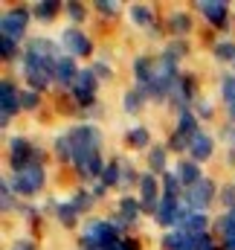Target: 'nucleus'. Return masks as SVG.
I'll list each match as a JSON object with an SVG mask.
<instances>
[{
	"mask_svg": "<svg viewBox=\"0 0 235 250\" xmlns=\"http://www.w3.org/2000/svg\"><path fill=\"white\" fill-rule=\"evenodd\" d=\"M9 184L18 198H35L47 184V172H44V166H26L23 172H12Z\"/></svg>",
	"mask_w": 235,
	"mask_h": 250,
	"instance_id": "obj_4",
	"label": "nucleus"
},
{
	"mask_svg": "<svg viewBox=\"0 0 235 250\" xmlns=\"http://www.w3.org/2000/svg\"><path fill=\"white\" fill-rule=\"evenodd\" d=\"M20 93H23V90H20L12 79H3V82H0V125H3V128L12 123V117H15L18 111H23Z\"/></svg>",
	"mask_w": 235,
	"mask_h": 250,
	"instance_id": "obj_11",
	"label": "nucleus"
},
{
	"mask_svg": "<svg viewBox=\"0 0 235 250\" xmlns=\"http://www.w3.org/2000/svg\"><path fill=\"white\" fill-rule=\"evenodd\" d=\"M128 18H131V23H137V26H142V29H148V32H154V26H157L154 9H148L145 3H134V6L128 9Z\"/></svg>",
	"mask_w": 235,
	"mask_h": 250,
	"instance_id": "obj_19",
	"label": "nucleus"
},
{
	"mask_svg": "<svg viewBox=\"0 0 235 250\" xmlns=\"http://www.w3.org/2000/svg\"><path fill=\"white\" fill-rule=\"evenodd\" d=\"M0 198H3V212H12L18 207V195L9 184V178H3V184H0Z\"/></svg>",
	"mask_w": 235,
	"mask_h": 250,
	"instance_id": "obj_36",
	"label": "nucleus"
},
{
	"mask_svg": "<svg viewBox=\"0 0 235 250\" xmlns=\"http://www.w3.org/2000/svg\"><path fill=\"white\" fill-rule=\"evenodd\" d=\"M227 163L235 166V148H227Z\"/></svg>",
	"mask_w": 235,
	"mask_h": 250,
	"instance_id": "obj_48",
	"label": "nucleus"
},
{
	"mask_svg": "<svg viewBox=\"0 0 235 250\" xmlns=\"http://www.w3.org/2000/svg\"><path fill=\"white\" fill-rule=\"evenodd\" d=\"M175 172H177V178H180V184H183V189H192L195 184H200L206 178L200 172V163H195V160H177Z\"/></svg>",
	"mask_w": 235,
	"mask_h": 250,
	"instance_id": "obj_17",
	"label": "nucleus"
},
{
	"mask_svg": "<svg viewBox=\"0 0 235 250\" xmlns=\"http://www.w3.org/2000/svg\"><path fill=\"white\" fill-rule=\"evenodd\" d=\"M166 23H169V32H172L175 38H186V35L195 29V21H192V15H189L186 9H172L169 18H166Z\"/></svg>",
	"mask_w": 235,
	"mask_h": 250,
	"instance_id": "obj_16",
	"label": "nucleus"
},
{
	"mask_svg": "<svg viewBox=\"0 0 235 250\" xmlns=\"http://www.w3.org/2000/svg\"><path fill=\"white\" fill-rule=\"evenodd\" d=\"M145 102H148V96H145V90H139V87L122 93V111H125V114H139V111L145 108Z\"/></svg>",
	"mask_w": 235,
	"mask_h": 250,
	"instance_id": "obj_23",
	"label": "nucleus"
},
{
	"mask_svg": "<svg viewBox=\"0 0 235 250\" xmlns=\"http://www.w3.org/2000/svg\"><path fill=\"white\" fill-rule=\"evenodd\" d=\"M53 76H56V84H61V87H73V82H76V76H78V64H76V59L73 56H61L59 62L53 64Z\"/></svg>",
	"mask_w": 235,
	"mask_h": 250,
	"instance_id": "obj_15",
	"label": "nucleus"
},
{
	"mask_svg": "<svg viewBox=\"0 0 235 250\" xmlns=\"http://www.w3.org/2000/svg\"><path fill=\"white\" fill-rule=\"evenodd\" d=\"M200 93H197V82H195V76L192 73H180L177 76V82L172 84V93H169V105L175 108V111H186V108H192L195 105V99H197Z\"/></svg>",
	"mask_w": 235,
	"mask_h": 250,
	"instance_id": "obj_8",
	"label": "nucleus"
},
{
	"mask_svg": "<svg viewBox=\"0 0 235 250\" xmlns=\"http://www.w3.org/2000/svg\"><path fill=\"white\" fill-rule=\"evenodd\" d=\"M0 56H3V62H15V59H23V50L18 47V41L3 38L0 41Z\"/></svg>",
	"mask_w": 235,
	"mask_h": 250,
	"instance_id": "obj_37",
	"label": "nucleus"
},
{
	"mask_svg": "<svg viewBox=\"0 0 235 250\" xmlns=\"http://www.w3.org/2000/svg\"><path fill=\"white\" fill-rule=\"evenodd\" d=\"M20 105H23V111H38V108H41V93L26 87V90L20 93Z\"/></svg>",
	"mask_w": 235,
	"mask_h": 250,
	"instance_id": "obj_40",
	"label": "nucleus"
},
{
	"mask_svg": "<svg viewBox=\"0 0 235 250\" xmlns=\"http://www.w3.org/2000/svg\"><path fill=\"white\" fill-rule=\"evenodd\" d=\"M26 26H29V9L23 6H15V9H6L3 18H0V32L3 38H12L20 44V38L26 35Z\"/></svg>",
	"mask_w": 235,
	"mask_h": 250,
	"instance_id": "obj_10",
	"label": "nucleus"
},
{
	"mask_svg": "<svg viewBox=\"0 0 235 250\" xmlns=\"http://www.w3.org/2000/svg\"><path fill=\"white\" fill-rule=\"evenodd\" d=\"M215 230H218V236H221V239L233 236V233H235V209H227V212H221V215H218Z\"/></svg>",
	"mask_w": 235,
	"mask_h": 250,
	"instance_id": "obj_33",
	"label": "nucleus"
},
{
	"mask_svg": "<svg viewBox=\"0 0 235 250\" xmlns=\"http://www.w3.org/2000/svg\"><path fill=\"white\" fill-rule=\"evenodd\" d=\"M139 201H142V212L145 215H157V207H160V198H163V187H160V178L154 172H142L139 175Z\"/></svg>",
	"mask_w": 235,
	"mask_h": 250,
	"instance_id": "obj_9",
	"label": "nucleus"
},
{
	"mask_svg": "<svg viewBox=\"0 0 235 250\" xmlns=\"http://www.w3.org/2000/svg\"><path fill=\"white\" fill-rule=\"evenodd\" d=\"M233 184H235V181H233Z\"/></svg>",
	"mask_w": 235,
	"mask_h": 250,
	"instance_id": "obj_49",
	"label": "nucleus"
},
{
	"mask_svg": "<svg viewBox=\"0 0 235 250\" xmlns=\"http://www.w3.org/2000/svg\"><path fill=\"white\" fill-rule=\"evenodd\" d=\"M131 184H139V175H137L134 163H125L122 160V184L119 187H131Z\"/></svg>",
	"mask_w": 235,
	"mask_h": 250,
	"instance_id": "obj_42",
	"label": "nucleus"
},
{
	"mask_svg": "<svg viewBox=\"0 0 235 250\" xmlns=\"http://www.w3.org/2000/svg\"><path fill=\"white\" fill-rule=\"evenodd\" d=\"M70 201H73V207H76V209L84 215V212H90V209H93V204H96V195H93L90 189L81 187V189H76V192L70 195Z\"/></svg>",
	"mask_w": 235,
	"mask_h": 250,
	"instance_id": "obj_29",
	"label": "nucleus"
},
{
	"mask_svg": "<svg viewBox=\"0 0 235 250\" xmlns=\"http://www.w3.org/2000/svg\"><path fill=\"white\" fill-rule=\"evenodd\" d=\"M189 146H192V137H186V134H180V131H172L169 140H166V148H169V151H186V154H189Z\"/></svg>",
	"mask_w": 235,
	"mask_h": 250,
	"instance_id": "obj_35",
	"label": "nucleus"
},
{
	"mask_svg": "<svg viewBox=\"0 0 235 250\" xmlns=\"http://www.w3.org/2000/svg\"><path fill=\"white\" fill-rule=\"evenodd\" d=\"M70 143H73V166L76 175L84 181H99L108 160L102 157V131L93 123H78L67 131Z\"/></svg>",
	"mask_w": 235,
	"mask_h": 250,
	"instance_id": "obj_1",
	"label": "nucleus"
},
{
	"mask_svg": "<svg viewBox=\"0 0 235 250\" xmlns=\"http://www.w3.org/2000/svg\"><path fill=\"white\" fill-rule=\"evenodd\" d=\"M195 9H197L215 29H230V3H224V0H197Z\"/></svg>",
	"mask_w": 235,
	"mask_h": 250,
	"instance_id": "obj_12",
	"label": "nucleus"
},
{
	"mask_svg": "<svg viewBox=\"0 0 235 250\" xmlns=\"http://www.w3.org/2000/svg\"><path fill=\"white\" fill-rule=\"evenodd\" d=\"M218 192H221V187H218L212 178H203L200 184H195L192 189L183 192V204H186L192 212H206V209L212 207V201L218 198Z\"/></svg>",
	"mask_w": 235,
	"mask_h": 250,
	"instance_id": "obj_6",
	"label": "nucleus"
},
{
	"mask_svg": "<svg viewBox=\"0 0 235 250\" xmlns=\"http://www.w3.org/2000/svg\"><path fill=\"white\" fill-rule=\"evenodd\" d=\"M59 44H61V50H64L67 56H73V59H87V56H93V41H90V35H84V29H78V26L61 29Z\"/></svg>",
	"mask_w": 235,
	"mask_h": 250,
	"instance_id": "obj_7",
	"label": "nucleus"
},
{
	"mask_svg": "<svg viewBox=\"0 0 235 250\" xmlns=\"http://www.w3.org/2000/svg\"><path fill=\"white\" fill-rule=\"evenodd\" d=\"M90 192H93V195H96V201H99V198H105V195H108V187H105L102 181H96V184L90 187Z\"/></svg>",
	"mask_w": 235,
	"mask_h": 250,
	"instance_id": "obj_47",
	"label": "nucleus"
},
{
	"mask_svg": "<svg viewBox=\"0 0 235 250\" xmlns=\"http://www.w3.org/2000/svg\"><path fill=\"white\" fill-rule=\"evenodd\" d=\"M166 53H169L172 59H177V62L186 59V56H189V44H186V38H172L169 47H166Z\"/></svg>",
	"mask_w": 235,
	"mask_h": 250,
	"instance_id": "obj_39",
	"label": "nucleus"
},
{
	"mask_svg": "<svg viewBox=\"0 0 235 250\" xmlns=\"http://www.w3.org/2000/svg\"><path fill=\"white\" fill-rule=\"evenodd\" d=\"M96 12H102V15H117L119 12V3L117 0H96Z\"/></svg>",
	"mask_w": 235,
	"mask_h": 250,
	"instance_id": "obj_44",
	"label": "nucleus"
},
{
	"mask_svg": "<svg viewBox=\"0 0 235 250\" xmlns=\"http://www.w3.org/2000/svg\"><path fill=\"white\" fill-rule=\"evenodd\" d=\"M56 218H59L61 227H76L78 221H81V212L73 207V201L67 198V201H59L56 204Z\"/></svg>",
	"mask_w": 235,
	"mask_h": 250,
	"instance_id": "obj_22",
	"label": "nucleus"
},
{
	"mask_svg": "<svg viewBox=\"0 0 235 250\" xmlns=\"http://www.w3.org/2000/svg\"><path fill=\"white\" fill-rule=\"evenodd\" d=\"M53 151H56V157H59L64 166H67V163L73 166V143H70L67 134H59V137L53 140Z\"/></svg>",
	"mask_w": 235,
	"mask_h": 250,
	"instance_id": "obj_30",
	"label": "nucleus"
},
{
	"mask_svg": "<svg viewBox=\"0 0 235 250\" xmlns=\"http://www.w3.org/2000/svg\"><path fill=\"white\" fill-rule=\"evenodd\" d=\"M212 154H215V137L206 134V131L195 134V137H192V146H189V160H195V163H206Z\"/></svg>",
	"mask_w": 235,
	"mask_h": 250,
	"instance_id": "obj_13",
	"label": "nucleus"
},
{
	"mask_svg": "<svg viewBox=\"0 0 235 250\" xmlns=\"http://www.w3.org/2000/svg\"><path fill=\"white\" fill-rule=\"evenodd\" d=\"M154 67H157V56H137L131 64V73H134V82L139 90H145L154 79Z\"/></svg>",
	"mask_w": 235,
	"mask_h": 250,
	"instance_id": "obj_14",
	"label": "nucleus"
},
{
	"mask_svg": "<svg viewBox=\"0 0 235 250\" xmlns=\"http://www.w3.org/2000/svg\"><path fill=\"white\" fill-rule=\"evenodd\" d=\"M212 56L218 59V62H235V41L233 38H221V41H215L212 44Z\"/></svg>",
	"mask_w": 235,
	"mask_h": 250,
	"instance_id": "obj_31",
	"label": "nucleus"
},
{
	"mask_svg": "<svg viewBox=\"0 0 235 250\" xmlns=\"http://www.w3.org/2000/svg\"><path fill=\"white\" fill-rule=\"evenodd\" d=\"M206 227H209V215H206V212H189V215H186V221L180 224V230H183V233H189V236L209 233Z\"/></svg>",
	"mask_w": 235,
	"mask_h": 250,
	"instance_id": "obj_24",
	"label": "nucleus"
},
{
	"mask_svg": "<svg viewBox=\"0 0 235 250\" xmlns=\"http://www.w3.org/2000/svg\"><path fill=\"white\" fill-rule=\"evenodd\" d=\"M192 111H195V117H197L200 123L215 117V105H212V99H209V96H197V99H195V105H192Z\"/></svg>",
	"mask_w": 235,
	"mask_h": 250,
	"instance_id": "obj_34",
	"label": "nucleus"
},
{
	"mask_svg": "<svg viewBox=\"0 0 235 250\" xmlns=\"http://www.w3.org/2000/svg\"><path fill=\"white\" fill-rule=\"evenodd\" d=\"M93 73H96L99 79H111V76H114V67H111L108 59H96V62H93Z\"/></svg>",
	"mask_w": 235,
	"mask_h": 250,
	"instance_id": "obj_43",
	"label": "nucleus"
},
{
	"mask_svg": "<svg viewBox=\"0 0 235 250\" xmlns=\"http://www.w3.org/2000/svg\"><path fill=\"white\" fill-rule=\"evenodd\" d=\"M20 73H23V79H26L29 90L44 93L50 84H56V76H53V62H47V59H41V56H35V53H29V50H23V59H20Z\"/></svg>",
	"mask_w": 235,
	"mask_h": 250,
	"instance_id": "obj_2",
	"label": "nucleus"
},
{
	"mask_svg": "<svg viewBox=\"0 0 235 250\" xmlns=\"http://www.w3.org/2000/svg\"><path fill=\"white\" fill-rule=\"evenodd\" d=\"M218 90H221V99H224V105H227V108L235 105V73H224V76H221Z\"/></svg>",
	"mask_w": 235,
	"mask_h": 250,
	"instance_id": "obj_32",
	"label": "nucleus"
},
{
	"mask_svg": "<svg viewBox=\"0 0 235 250\" xmlns=\"http://www.w3.org/2000/svg\"><path fill=\"white\" fill-rule=\"evenodd\" d=\"M96 93H99V76L93 73V67L78 70V76H76V82H73V87H70L73 102H76L78 108H90V105L96 102Z\"/></svg>",
	"mask_w": 235,
	"mask_h": 250,
	"instance_id": "obj_5",
	"label": "nucleus"
},
{
	"mask_svg": "<svg viewBox=\"0 0 235 250\" xmlns=\"http://www.w3.org/2000/svg\"><path fill=\"white\" fill-rule=\"evenodd\" d=\"M160 187H163V195L166 198H175V201H183V184H180V178H177L175 169H169L163 178H160Z\"/></svg>",
	"mask_w": 235,
	"mask_h": 250,
	"instance_id": "obj_25",
	"label": "nucleus"
},
{
	"mask_svg": "<svg viewBox=\"0 0 235 250\" xmlns=\"http://www.w3.org/2000/svg\"><path fill=\"white\" fill-rule=\"evenodd\" d=\"M26 166H44V151L35 143H29V137L15 134L9 137V169L23 172Z\"/></svg>",
	"mask_w": 235,
	"mask_h": 250,
	"instance_id": "obj_3",
	"label": "nucleus"
},
{
	"mask_svg": "<svg viewBox=\"0 0 235 250\" xmlns=\"http://www.w3.org/2000/svg\"><path fill=\"white\" fill-rule=\"evenodd\" d=\"M99 181L108 189H114V187L122 184V157H111V160H108V166H105V172H102Z\"/></svg>",
	"mask_w": 235,
	"mask_h": 250,
	"instance_id": "obj_27",
	"label": "nucleus"
},
{
	"mask_svg": "<svg viewBox=\"0 0 235 250\" xmlns=\"http://www.w3.org/2000/svg\"><path fill=\"white\" fill-rule=\"evenodd\" d=\"M175 131L186 134V137H195V134H200V120L195 117V111H192V108H186V111H177Z\"/></svg>",
	"mask_w": 235,
	"mask_h": 250,
	"instance_id": "obj_21",
	"label": "nucleus"
},
{
	"mask_svg": "<svg viewBox=\"0 0 235 250\" xmlns=\"http://www.w3.org/2000/svg\"><path fill=\"white\" fill-rule=\"evenodd\" d=\"M12 250H38V245L32 239H15L12 242Z\"/></svg>",
	"mask_w": 235,
	"mask_h": 250,
	"instance_id": "obj_45",
	"label": "nucleus"
},
{
	"mask_svg": "<svg viewBox=\"0 0 235 250\" xmlns=\"http://www.w3.org/2000/svg\"><path fill=\"white\" fill-rule=\"evenodd\" d=\"M111 221H114V227H117L122 236H125V233H128V227H131V221H125V218H122L119 212H114V215H111Z\"/></svg>",
	"mask_w": 235,
	"mask_h": 250,
	"instance_id": "obj_46",
	"label": "nucleus"
},
{
	"mask_svg": "<svg viewBox=\"0 0 235 250\" xmlns=\"http://www.w3.org/2000/svg\"><path fill=\"white\" fill-rule=\"evenodd\" d=\"M61 9H64V3H59V0H41V3L32 6V15H35L38 21H53Z\"/></svg>",
	"mask_w": 235,
	"mask_h": 250,
	"instance_id": "obj_28",
	"label": "nucleus"
},
{
	"mask_svg": "<svg viewBox=\"0 0 235 250\" xmlns=\"http://www.w3.org/2000/svg\"><path fill=\"white\" fill-rule=\"evenodd\" d=\"M117 212L125 218V221H139V215H145L142 212V201L139 198H134V195H122L119 198V204H117Z\"/></svg>",
	"mask_w": 235,
	"mask_h": 250,
	"instance_id": "obj_20",
	"label": "nucleus"
},
{
	"mask_svg": "<svg viewBox=\"0 0 235 250\" xmlns=\"http://www.w3.org/2000/svg\"><path fill=\"white\" fill-rule=\"evenodd\" d=\"M218 198H221V204H224V212H227V209H235V184H224L221 192H218Z\"/></svg>",
	"mask_w": 235,
	"mask_h": 250,
	"instance_id": "obj_41",
	"label": "nucleus"
},
{
	"mask_svg": "<svg viewBox=\"0 0 235 250\" xmlns=\"http://www.w3.org/2000/svg\"><path fill=\"white\" fill-rule=\"evenodd\" d=\"M64 12H67V18L73 21V26H78L84 18H87V12H84V6L81 3H76V0H70V3H64Z\"/></svg>",
	"mask_w": 235,
	"mask_h": 250,
	"instance_id": "obj_38",
	"label": "nucleus"
},
{
	"mask_svg": "<svg viewBox=\"0 0 235 250\" xmlns=\"http://www.w3.org/2000/svg\"><path fill=\"white\" fill-rule=\"evenodd\" d=\"M148 172H154L157 178H163L169 172V148L163 143H154L148 148Z\"/></svg>",
	"mask_w": 235,
	"mask_h": 250,
	"instance_id": "obj_18",
	"label": "nucleus"
},
{
	"mask_svg": "<svg viewBox=\"0 0 235 250\" xmlns=\"http://www.w3.org/2000/svg\"><path fill=\"white\" fill-rule=\"evenodd\" d=\"M125 143H128L131 148H151V131H148L145 125H134V128H128Z\"/></svg>",
	"mask_w": 235,
	"mask_h": 250,
	"instance_id": "obj_26",
	"label": "nucleus"
}]
</instances>
